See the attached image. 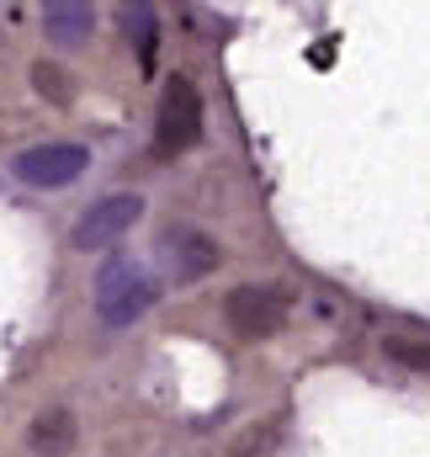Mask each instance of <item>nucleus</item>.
Here are the masks:
<instances>
[{
	"label": "nucleus",
	"mask_w": 430,
	"mask_h": 457,
	"mask_svg": "<svg viewBox=\"0 0 430 457\" xmlns=\"http://www.w3.org/2000/svg\"><path fill=\"white\" fill-rule=\"evenodd\" d=\"M154 309V282H149V271L144 266H133V261H107L102 271H96V314H102V325L112 330H128L133 320H144Z\"/></svg>",
	"instance_id": "f257e3e1"
},
{
	"label": "nucleus",
	"mask_w": 430,
	"mask_h": 457,
	"mask_svg": "<svg viewBox=\"0 0 430 457\" xmlns=\"http://www.w3.org/2000/svg\"><path fill=\"white\" fill-rule=\"evenodd\" d=\"M91 165V149L86 144H70V138H48V144H32L11 160V176L21 187H37V192H59L70 181H80Z\"/></svg>",
	"instance_id": "f03ea898"
},
{
	"label": "nucleus",
	"mask_w": 430,
	"mask_h": 457,
	"mask_svg": "<svg viewBox=\"0 0 430 457\" xmlns=\"http://www.w3.org/2000/svg\"><path fill=\"white\" fill-rule=\"evenodd\" d=\"M203 138V96L192 86V75H170L165 96H160V117H154V154H181Z\"/></svg>",
	"instance_id": "7ed1b4c3"
},
{
	"label": "nucleus",
	"mask_w": 430,
	"mask_h": 457,
	"mask_svg": "<svg viewBox=\"0 0 430 457\" xmlns=\"http://www.w3.org/2000/svg\"><path fill=\"white\" fill-rule=\"evenodd\" d=\"M223 320L239 341H271L287 325V293L266 287V282H239L223 298Z\"/></svg>",
	"instance_id": "20e7f679"
},
{
	"label": "nucleus",
	"mask_w": 430,
	"mask_h": 457,
	"mask_svg": "<svg viewBox=\"0 0 430 457\" xmlns=\"http://www.w3.org/2000/svg\"><path fill=\"white\" fill-rule=\"evenodd\" d=\"M144 224V197L138 192H107V197H96L75 228H70V245L75 250H107L117 239H128V228Z\"/></svg>",
	"instance_id": "39448f33"
},
{
	"label": "nucleus",
	"mask_w": 430,
	"mask_h": 457,
	"mask_svg": "<svg viewBox=\"0 0 430 457\" xmlns=\"http://www.w3.org/2000/svg\"><path fill=\"white\" fill-rule=\"evenodd\" d=\"M218 261V245L203 234V228H176V234H165V266H170V282H181V287H192V282H203L208 271H213Z\"/></svg>",
	"instance_id": "423d86ee"
},
{
	"label": "nucleus",
	"mask_w": 430,
	"mask_h": 457,
	"mask_svg": "<svg viewBox=\"0 0 430 457\" xmlns=\"http://www.w3.org/2000/svg\"><path fill=\"white\" fill-rule=\"evenodd\" d=\"M75 442H80V426H75L70 410H43V415H32V426H27V447L37 457H70Z\"/></svg>",
	"instance_id": "0eeeda50"
},
{
	"label": "nucleus",
	"mask_w": 430,
	"mask_h": 457,
	"mask_svg": "<svg viewBox=\"0 0 430 457\" xmlns=\"http://www.w3.org/2000/svg\"><path fill=\"white\" fill-rule=\"evenodd\" d=\"M91 27H96V11H91V5H80V0H54V5H43V32H48L59 48L86 43V37H91Z\"/></svg>",
	"instance_id": "6e6552de"
},
{
	"label": "nucleus",
	"mask_w": 430,
	"mask_h": 457,
	"mask_svg": "<svg viewBox=\"0 0 430 457\" xmlns=\"http://www.w3.org/2000/svg\"><path fill=\"white\" fill-rule=\"evenodd\" d=\"M32 86H37V96H48L54 107H70L75 102V80H70V70L64 64H32Z\"/></svg>",
	"instance_id": "1a4fd4ad"
},
{
	"label": "nucleus",
	"mask_w": 430,
	"mask_h": 457,
	"mask_svg": "<svg viewBox=\"0 0 430 457\" xmlns=\"http://www.w3.org/2000/svg\"><path fill=\"white\" fill-rule=\"evenodd\" d=\"M383 356L409 372H430V341H420V336H383Z\"/></svg>",
	"instance_id": "9d476101"
},
{
	"label": "nucleus",
	"mask_w": 430,
	"mask_h": 457,
	"mask_svg": "<svg viewBox=\"0 0 430 457\" xmlns=\"http://www.w3.org/2000/svg\"><path fill=\"white\" fill-rule=\"evenodd\" d=\"M122 27L133 32V43H138V59L149 64V59H154V37H160V16H154L149 5H128V11H122Z\"/></svg>",
	"instance_id": "9b49d317"
}]
</instances>
